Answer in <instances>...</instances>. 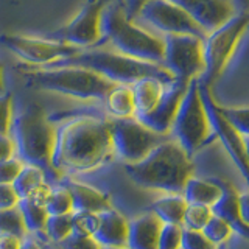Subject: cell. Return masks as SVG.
<instances>
[{
	"instance_id": "obj_28",
	"label": "cell",
	"mask_w": 249,
	"mask_h": 249,
	"mask_svg": "<svg viewBox=\"0 0 249 249\" xmlns=\"http://www.w3.org/2000/svg\"><path fill=\"white\" fill-rule=\"evenodd\" d=\"M45 210L49 215H67L72 213V196L64 184L52 187L49 199L45 202Z\"/></svg>"
},
{
	"instance_id": "obj_34",
	"label": "cell",
	"mask_w": 249,
	"mask_h": 249,
	"mask_svg": "<svg viewBox=\"0 0 249 249\" xmlns=\"http://www.w3.org/2000/svg\"><path fill=\"white\" fill-rule=\"evenodd\" d=\"M182 226L178 224H162L158 249H179L181 248Z\"/></svg>"
},
{
	"instance_id": "obj_29",
	"label": "cell",
	"mask_w": 249,
	"mask_h": 249,
	"mask_svg": "<svg viewBox=\"0 0 249 249\" xmlns=\"http://www.w3.org/2000/svg\"><path fill=\"white\" fill-rule=\"evenodd\" d=\"M2 233H10L19 238L27 237V229L18 206L0 210V235Z\"/></svg>"
},
{
	"instance_id": "obj_19",
	"label": "cell",
	"mask_w": 249,
	"mask_h": 249,
	"mask_svg": "<svg viewBox=\"0 0 249 249\" xmlns=\"http://www.w3.org/2000/svg\"><path fill=\"white\" fill-rule=\"evenodd\" d=\"M221 185V195L212 206H210V210H212V215L221 218L223 221H226L229 226L232 232L238 233L240 237L248 238L249 235V229H248V223L243 221V218L240 215V209H238V193L233 192L228 184H223L220 181Z\"/></svg>"
},
{
	"instance_id": "obj_2",
	"label": "cell",
	"mask_w": 249,
	"mask_h": 249,
	"mask_svg": "<svg viewBox=\"0 0 249 249\" xmlns=\"http://www.w3.org/2000/svg\"><path fill=\"white\" fill-rule=\"evenodd\" d=\"M117 53L162 66L163 37L129 19L122 0H106L101 13V44Z\"/></svg>"
},
{
	"instance_id": "obj_12",
	"label": "cell",
	"mask_w": 249,
	"mask_h": 249,
	"mask_svg": "<svg viewBox=\"0 0 249 249\" xmlns=\"http://www.w3.org/2000/svg\"><path fill=\"white\" fill-rule=\"evenodd\" d=\"M159 36L195 35L204 37L206 33L178 5L170 0H148L132 19Z\"/></svg>"
},
{
	"instance_id": "obj_9",
	"label": "cell",
	"mask_w": 249,
	"mask_h": 249,
	"mask_svg": "<svg viewBox=\"0 0 249 249\" xmlns=\"http://www.w3.org/2000/svg\"><path fill=\"white\" fill-rule=\"evenodd\" d=\"M163 37L162 67L179 81L190 83L204 75L202 39L195 35H168Z\"/></svg>"
},
{
	"instance_id": "obj_5",
	"label": "cell",
	"mask_w": 249,
	"mask_h": 249,
	"mask_svg": "<svg viewBox=\"0 0 249 249\" xmlns=\"http://www.w3.org/2000/svg\"><path fill=\"white\" fill-rule=\"evenodd\" d=\"M53 66H81L97 72L112 84H132L142 78L153 76L163 83H171L175 80L165 69L153 62L139 61L126 54L117 53L106 47L81 50L75 56L61 61Z\"/></svg>"
},
{
	"instance_id": "obj_43",
	"label": "cell",
	"mask_w": 249,
	"mask_h": 249,
	"mask_svg": "<svg viewBox=\"0 0 249 249\" xmlns=\"http://www.w3.org/2000/svg\"><path fill=\"white\" fill-rule=\"evenodd\" d=\"M238 209H240V215L243 218V221L248 223L249 220V199H248V193H240L238 195Z\"/></svg>"
},
{
	"instance_id": "obj_7",
	"label": "cell",
	"mask_w": 249,
	"mask_h": 249,
	"mask_svg": "<svg viewBox=\"0 0 249 249\" xmlns=\"http://www.w3.org/2000/svg\"><path fill=\"white\" fill-rule=\"evenodd\" d=\"M170 137L181 145L190 158L213 137L199 95V78L187 84L185 93L171 124Z\"/></svg>"
},
{
	"instance_id": "obj_44",
	"label": "cell",
	"mask_w": 249,
	"mask_h": 249,
	"mask_svg": "<svg viewBox=\"0 0 249 249\" xmlns=\"http://www.w3.org/2000/svg\"><path fill=\"white\" fill-rule=\"evenodd\" d=\"M20 249H42V246H41V243L37 241V238H33V237H23V238H22Z\"/></svg>"
},
{
	"instance_id": "obj_38",
	"label": "cell",
	"mask_w": 249,
	"mask_h": 249,
	"mask_svg": "<svg viewBox=\"0 0 249 249\" xmlns=\"http://www.w3.org/2000/svg\"><path fill=\"white\" fill-rule=\"evenodd\" d=\"M59 249H101V246L97 243V240L89 235H70L62 240L59 245H56Z\"/></svg>"
},
{
	"instance_id": "obj_24",
	"label": "cell",
	"mask_w": 249,
	"mask_h": 249,
	"mask_svg": "<svg viewBox=\"0 0 249 249\" xmlns=\"http://www.w3.org/2000/svg\"><path fill=\"white\" fill-rule=\"evenodd\" d=\"M185 207H187V202L182 198V195L168 193L167 196H162L153 202L150 212H153L158 216L162 221V224L182 226Z\"/></svg>"
},
{
	"instance_id": "obj_46",
	"label": "cell",
	"mask_w": 249,
	"mask_h": 249,
	"mask_svg": "<svg viewBox=\"0 0 249 249\" xmlns=\"http://www.w3.org/2000/svg\"><path fill=\"white\" fill-rule=\"evenodd\" d=\"M5 92V67L0 62V93Z\"/></svg>"
},
{
	"instance_id": "obj_8",
	"label": "cell",
	"mask_w": 249,
	"mask_h": 249,
	"mask_svg": "<svg viewBox=\"0 0 249 249\" xmlns=\"http://www.w3.org/2000/svg\"><path fill=\"white\" fill-rule=\"evenodd\" d=\"M248 28V14L235 13L232 18L224 22L221 27L210 31L202 39V53H204L206 70L199 80L210 88L220 76L229 61L235 54L238 45L243 39Z\"/></svg>"
},
{
	"instance_id": "obj_1",
	"label": "cell",
	"mask_w": 249,
	"mask_h": 249,
	"mask_svg": "<svg viewBox=\"0 0 249 249\" xmlns=\"http://www.w3.org/2000/svg\"><path fill=\"white\" fill-rule=\"evenodd\" d=\"M114 156L109 119L75 115L54 126L52 165L62 173H88L100 168Z\"/></svg>"
},
{
	"instance_id": "obj_25",
	"label": "cell",
	"mask_w": 249,
	"mask_h": 249,
	"mask_svg": "<svg viewBox=\"0 0 249 249\" xmlns=\"http://www.w3.org/2000/svg\"><path fill=\"white\" fill-rule=\"evenodd\" d=\"M18 209L22 215L23 224H25L27 233H35V235H42L45 229V223L49 213L42 204L31 201L30 198L19 199Z\"/></svg>"
},
{
	"instance_id": "obj_47",
	"label": "cell",
	"mask_w": 249,
	"mask_h": 249,
	"mask_svg": "<svg viewBox=\"0 0 249 249\" xmlns=\"http://www.w3.org/2000/svg\"><path fill=\"white\" fill-rule=\"evenodd\" d=\"M216 249H228V245H226V243H223V245H218V246H216Z\"/></svg>"
},
{
	"instance_id": "obj_35",
	"label": "cell",
	"mask_w": 249,
	"mask_h": 249,
	"mask_svg": "<svg viewBox=\"0 0 249 249\" xmlns=\"http://www.w3.org/2000/svg\"><path fill=\"white\" fill-rule=\"evenodd\" d=\"M181 249H216V245H213L202 233V231H190L182 228Z\"/></svg>"
},
{
	"instance_id": "obj_27",
	"label": "cell",
	"mask_w": 249,
	"mask_h": 249,
	"mask_svg": "<svg viewBox=\"0 0 249 249\" xmlns=\"http://www.w3.org/2000/svg\"><path fill=\"white\" fill-rule=\"evenodd\" d=\"M72 233V213L67 215H49L42 237L54 245H59Z\"/></svg>"
},
{
	"instance_id": "obj_26",
	"label": "cell",
	"mask_w": 249,
	"mask_h": 249,
	"mask_svg": "<svg viewBox=\"0 0 249 249\" xmlns=\"http://www.w3.org/2000/svg\"><path fill=\"white\" fill-rule=\"evenodd\" d=\"M45 182H47V179H45V175L41 168H37L35 165H28V163H23L20 173L14 179L13 187H14L16 193H18L19 199H23V198H28L37 187H41Z\"/></svg>"
},
{
	"instance_id": "obj_20",
	"label": "cell",
	"mask_w": 249,
	"mask_h": 249,
	"mask_svg": "<svg viewBox=\"0 0 249 249\" xmlns=\"http://www.w3.org/2000/svg\"><path fill=\"white\" fill-rule=\"evenodd\" d=\"M64 185L72 196V212L98 213L111 207V199L105 192L78 181H67Z\"/></svg>"
},
{
	"instance_id": "obj_17",
	"label": "cell",
	"mask_w": 249,
	"mask_h": 249,
	"mask_svg": "<svg viewBox=\"0 0 249 249\" xmlns=\"http://www.w3.org/2000/svg\"><path fill=\"white\" fill-rule=\"evenodd\" d=\"M92 237L101 248H126L128 220L112 207L101 210L97 213V228Z\"/></svg>"
},
{
	"instance_id": "obj_49",
	"label": "cell",
	"mask_w": 249,
	"mask_h": 249,
	"mask_svg": "<svg viewBox=\"0 0 249 249\" xmlns=\"http://www.w3.org/2000/svg\"><path fill=\"white\" fill-rule=\"evenodd\" d=\"M179 249H181V248H179Z\"/></svg>"
},
{
	"instance_id": "obj_13",
	"label": "cell",
	"mask_w": 249,
	"mask_h": 249,
	"mask_svg": "<svg viewBox=\"0 0 249 249\" xmlns=\"http://www.w3.org/2000/svg\"><path fill=\"white\" fill-rule=\"evenodd\" d=\"M106 0H88L69 23L49 37L80 50L95 49L101 44V13Z\"/></svg>"
},
{
	"instance_id": "obj_14",
	"label": "cell",
	"mask_w": 249,
	"mask_h": 249,
	"mask_svg": "<svg viewBox=\"0 0 249 249\" xmlns=\"http://www.w3.org/2000/svg\"><path fill=\"white\" fill-rule=\"evenodd\" d=\"M199 95L202 100V105H204L213 137H216L223 143L226 151L229 153L231 159L235 163V167L240 170L241 176L248 179V146H246L248 139L240 136L237 129H233L226 122V119L220 112V109H218V103L212 97V90L201 80H199Z\"/></svg>"
},
{
	"instance_id": "obj_42",
	"label": "cell",
	"mask_w": 249,
	"mask_h": 249,
	"mask_svg": "<svg viewBox=\"0 0 249 249\" xmlns=\"http://www.w3.org/2000/svg\"><path fill=\"white\" fill-rule=\"evenodd\" d=\"M22 238L10 235V233H2L0 235V249H20Z\"/></svg>"
},
{
	"instance_id": "obj_10",
	"label": "cell",
	"mask_w": 249,
	"mask_h": 249,
	"mask_svg": "<svg viewBox=\"0 0 249 249\" xmlns=\"http://www.w3.org/2000/svg\"><path fill=\"white\" fill-rule=\"evenodd\" d=\"M109 132L114 156L120 158L124 163L142 160L154 146L170 139V136H162L148 129L136 117L109 119Z\"/></svg>"
},
{
	"instance_id": "obj_18",
	"label": "cell",
	"mask_w": 249,
	"mask_h": 249,
	"mask_svg": "<svg viewBox=\"0 0 249 249\" xmlns=\"http://www.w3.org/2000/svg\"><path fill=\"white\" fill-rule=\"evenodd\" d=\"M162 221L153 212L142 213L128 221L126 249H158Z\"/></svg>"
},
{
	"instance_id": "obj_31",
	"label": "cell",
	"mask_w": 249,
	"mask_h": 249,
	"mask_svg": "<svg viewBox=\"0 0 249 249\" xmlns=\"http://www.w3.org/2000/svg\"><path fill=\"white\" fill-rule=\"evenodd\" d=\"M218 109H220V112L226 119V122H228L233 129H237V132L240 136L248 139V134H249V124H248L249 111H248V107L246 106H243V107H226V106L218 105Z\"/></svg>"
},
{
	"instance_id": "obj_39",
	"label": "cell",
	"mask_w": 249,
	"mask_h": 249,
	"mask_svg": "<svg viewBox=\"0 0 249 249\" xmlns=\"http://www.w3.org/2000/svg\"><path fill=\"white\" fill-rule=\"evenodd\" d=\"M19 196L16 193L13 184H0V210L16 207Z\"/></svg>"
},
{
	"instance_id": "obj_11",
	"label": "cell",
	"mask_w": 249,
	"mask_h": 249,
	"mask_svg": "<svg viewBox=\"0 0 249 249\" xmlns=\"http://www.w3.org/2000/svg\"><path fill=\"white\" fill-rule=\"evenodd\" d=\"M0 44L20 61L37 69L58 64V62L66 61L81 52L76 47L54 41L52 37H36L25 35H3L0 36Z\"/></svg>"
},
{
	"instance_id": "obj_41",
	"label": "cell",
	"mask_w": 249,
	"mask_h": 249,
	"mask_svg": "<svg viewBox=\"0 0 249 249\" xmlns=\"http://www.w3.org/2000/svg\"><path fill=\"white\" fill-rule=\"evenodd\" d=\"M148 0H122L123 8H124V13L129 19H134L136 14L139 13V10L142 8L143 3H146Z\"/></svg>"
},
{
	"instance_id": "obj_3",
	"label": "cell",
	"mask_w": 249,
	"mask_h": 249,
	"mask_svg": "<svg viewBox=\"0 0 249 249\" xmlns=\"http://www.w3.org/2000/svg\"><path fill=\"white\" fill-rule=\"evenodd\" d=\"M124 171L139 187L181 195L192 178L193 163L181 145L170 137L154 146L142 160L124 163Z\"/></svg>"
},
{
	"instance_id": "obj_4",
	"label": "cell",
	"mask_w": 249,
	"mask_h": 249,
	"mask_svg": "<svg viewBox=\"0 0 249 249\" xmlns=\"http://www.w3.org/2000/svg\"><path fill=\"white\" fill-rule=\"evenodd\" d=\"M10 136L16 158L23 163L41 168L47 182L61 181V175L52 165L54 145V124L37 105H28L13 117Z\"/></svg>"
},
{
	"instance_id": "obj_32",
	"label": "cell",
	"mask_w": 249,
	"mask_h": 249,
	"mask_svg": "<svg viewBox=\"0 0 249 249\" xmlns=\"http://www.w3.org/2000/svg\"><path fill=\"white\" fill-rule=\"evenodd\" d=\"M202 233L212 241L213 245H223L226 243L231 235H232V229H231V226L223 221L221 218H218L215 215H212L209 218V221L206 223V226L202 228Z\"/></svg>"
},
{
	"instance_id": "obj_16",
	"label": "cell",
	"mask_w": 249,
	"mask_h": 249,
	"mask_svg": "<svg viewBox=\"0 0 249 249\" xmlns=\"http://www.w3.org/2000/svg\"><path fill=\"white\" fill-rule=\"evenodd\" d=\"M170 2L181 8L206 35L221 27L237 13L229 0H170Z\"/></svg>"
},
{
	"instance_id": "obj_21",
	"label": "cell",
	"mask_w": 249,
	"mask_h": 249,
	"mask_svg": "<svg viewBox=\"0 0 249 249\" xmlns=\"http://www.w3.org/2000/svg\"><path fill=\"white\" fill-rule=\"evenodd\" d=\"M165 84L158 78L153 76H146L139 80L136 83L131 84V90H132V97H134V106H136V115H143L153 111L154 106L158 105V101L162 97V92Z\"/></svg>"
},
{
	"instance_id": "obj_40",
	"label": "cell",
	"mask_w": 249,
	"mask_h": 249,
	"mask_svg": "<svg viewBox=\"0 0 249 249\" xmlns=\"http://www.w3.org/2000/svg\"><path fill=\"white\" fill-rule=\"evenodd\" d=\"M16 156L14 143L10 134H0V162Z\"/></svg>"
},
{
	"instance_id": "obj_45",
	"label": "cell",
	"mask_w": 249,
	"mask_h": 249,
	"mask_svg": "<svg viewBox=\"0 0 249 249\" xmlns=\"http://www.w3.org/2000/svg\"><path fill=\"white\" fill-rule=\"evenodd\" d=\"M37 241L41 243V246H42V249H59L56 245L54 243H52V241H49L47 238H44V237H41V238H37Z\"/></svg>"
},
{
	"instance_id": "obj_33",
	"label": "cell",
	"mask_w": 249,
	"mask_h": 249,
	"mask_svg": "<svg viewBox=\"0 0 249 249\" xmlns=\"http://www.w3.org/2000/svg\"><path fill=\"white\" fill-rule=\"evenodd\" d=\"M97 228V213L72 212V233L73 235L92 237Z\"/></svg>"
},
{
	"instance_id": "obj_23",
	"label": "cell",
	"mask_w": 249,
	"mask_h": 249,
	"mask_svg": "<svg viewBox=\"0 0 249 249\" xmlns=\"http://www.w3.org/2000/svg\"><path fill=\"white\" fill-rule=\"evenodd\" d=\"M109 119H129L136 115L134 97L129 84H115L103 98Z\"/></svg>"
},
{
	"instance_id": "obj_15",
	"label": "cell",
	"mask_w": 249,
	"mask_h": 249,
	"mask_svg": "<svg viewBox=\"0 0 249 249\" xmlns=\"http://www.w3.org/2000/svg\"><path fill=\"white\" fill-rule=\"evenodd\" d=\"M187 84L189 83L179 80H173L171 83L165 84L162 97L158 101V105L154 106L153 111L143 115H139L136 119L142 124H145L148 129L162 136H170L171 124H173L178 107L181 105V100L185 93Z\"/></svg>"
},
{
	"instance_id": "obj_36",
	"label": "cell",
	"mask_w": 249,
	"mask_h": 249,
	"mask_svg": "<svg viewBox=\"0 0 249 249\" xmlns=\"http://www.w3.org/2000/svg\"><path fill=\"white\" fill-rule=\"evenodd\" d=\"M13 117V95L10 92L0 93V134H10Z\"/></svg>"
},
{
	"instance_id": "obj_30",
	"label": "cell",
	"mask_w": 249,
	"mask_h": 249,
	"mask_svg": "<svg viewBox=\"0 0 249 249\" xmlns=\"http://www.w3.org/2000/svg\"><path fill=\"white\" fill-rule=\"evenodd\" d=\"M210 216H212L210 207L201 204H187L182 218V228L190 231H202Z\"/></svg>"
},
{
	"instance_id": "obj_48",
	"label": "cell",
	"mask_w": 249,
	"mask_h": 249,
	"mask_svg": "<svg viewBox=\"0 0 249 249\" xmlns=\"http://www.w3.org/2000/svg\"><path fill=\"white\" fill-rule=\"evenodd\" d=\"M101 249H114V248H101ZM117 249H126V248H117Z\"/></svg>"
},
{
	"instance_id": "obj_22",
	"label": "cell",
	"mask_w": 249,
	"mask_h": 249,
	"mask_svg": "<svg viewBox=\"0 0 249 249\" xmlns=\"http://www.w3.org/2000/svg\"><path fill=\"white\" fill-rule=\"evenodd\" d=\"M181 195L187 204H201L210 207L220 198L221 185L218 179H198L192 176L187 181Z\"/></svg>"
},
{
	"instance_id": "obj_6",
	"label": "cell",
	"mask_w": 249,
	"mask_h": 249,
	"mask_svg": "<svg viewBox=\"0 0 249 249\" xmlns=\"http://www.w3.org/2000/svg\"><path fill=\"white\" fill-rule=\"evenodd\" d=\"M31 88L61 93L83 101H103L115 84L81 66H50L23 73Z\"/></svg>"
},
{
	"instance_id": "obj_37",
	"label": "cell",
	"mask_w": 249,
	"mask_h": 249,
	"mask_svg": "<svg viewBox=\"0 0 249 249\" xmlns=\"http://www.w3.org/2000/svg\"><path fill=\"white\" fill-rule=\"evenodd\" d=\"M22 167L23 162L16 156L0 162V184H13L14 179L20 173Z\"/></svg>"
}]
</instances>
